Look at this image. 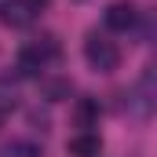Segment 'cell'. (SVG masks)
Wrapping results in <instances>:
<instances>
[{"mask_svg":"<svg viewBox=\"0 0 157 157\" xmlns=\"http://www.w3.org/2000/svg\"><path fill=\"white\" fill-rule=\"evenodd\" d=\"M135 22H139V11H135V4L117 0V4H110V7H106V26H110L113 33H128Z\"/></svg>","mask_w":157,"mask_h":157,"instance_id":"277c9868","label":"cell"},{"mask_svg":"<svg viewBox=\"0 0 157 157\" xmlns=\"http://www.w3.org/2000/svg\"><path fill=\"white\" fill-rule=\"evenodd\" d=\"M7 154L11 157H40V146L26 143V139H15V143H7Z\"/></svg>","mask_w":157,"mask_h":157,"instance_id":"9c48e42d","label":"cell"},{"mask_svg":"<svg viewBox=\"0 0 157 157\" xmlns=\"http://www.w3.org/2000/svg\"><path fill=\"white\" fill-rule=\"evenodd\" d=\"M154 102H157V70L146 66L143 77L135 80V88H132V106H135L139 117H150L154 113Z\"/></svg>","mask_w":157,"mask_h":157,"instance_id":"3957f363","label":"cell"},{"mask_svg":"<svg viewBox=\"0 0 157 157\" xmlns=\"http://www.w3.org/2000/svg\"><path fill=\"white\" fill-rule=\"evenodd\" d=\"M0 18H4L7 26H26V22L33 18V11H29L26 4H7V7L0 11Z\"/></svg>","mask_w":157,"mask_h":157,"instance_id":"52a82bcc","label":"cell"},{"mask_svg":"<svg viewBox=\"0 0 157 157\" xmlns=\"http://www.w3.org/2000/svg\"><path fill=\"white\" fill-rule=\"evenodd\" d=\"M4 117H7V110H0V124H4Z\"/></svg>","mask_w":157,"mask_h":157,"instance_id":"8fae6325","label":"cell"},{"mask_svg":"<svg viewBox=\"0 0 157 157\" xmlns=\"http://www.w3.org/2000/svg\"><path fill=\"white\" fill-rule=\"evenodd\" d=\"M48 4H51V0H26V7H29V11H40V7H48Z\"/></svg>","mask_w":157,"mask_h":157,"instance_id":"30bf717a","label":"cell"},{"mask_svg":"<svg viewBox=\"0 0 157 157\" xmlns=\"http://www.w3.org/2000/svg\"><path fill=\"white\" fill-rule=\"evenodd\" d=\"M40 91H44V99L62 102V99H70V95H73V84H70L66 77H44V80H40Z\"/></svg>","mask_w":157,"mask_h":157,"instance_id":"8992f818","label":"cell"},{"mask_svg":"<svg viewBox=\"0 0 157 157\" xmlns=\"http://www.w3.org/2000/svg\"><path fill=\"white\" fill-rule=\"evenodd\" d=\"M84 59H88L99 73H110V70L121 66V48L106 37V33H88V40H84Z\"/></svg>","mask_w":157,"mask_h":157,"instance_id":"7a4b0ae2","label":"cell"},{"mask_svg":"<svg viewBox=\"0 0 157 157\" xmlns=\"http://www.w3.org/2000/svg\"><path fill=\"white\" fill-rule=\"evenodd\" d=\"M66 150L73 157H99L102 154V139H99L95 132H80V135H73V139L66 143Z\"/></svg>","mask_w":157,"mask_h":157,"instance_id":"5b68a950","label":"cell"},{"mask_svg":"<svg viewBox=\"0 0 157 157\" xmlns=\"http://www.w3.org/2000/svg\"><path fill=\"white\" fill-rule=\"evenodd\" d=\"M95 117H99V102H95V99H80V102H77V121H80V128H88Z\"/></svg>","mask_w":157,"mask_h":157,"instance_id":"ba28073f","label":"cell"},{"mask_svg":"<svg viewBox=\"0 0 157 157\" xmlns=\"http://www.w3.org/2000/svg\"><path fill=\"white\" fill-rule=\"evenodd\" d=\"M59 59V40L55 37H40L33 44H26L22 48V55H18V73L22 77H40V70L48 66V62H55Z\"/></svg>","mask_w":157,"mask_h":157,"instance_id":"6da1fadb","label":"cell"}]
</instances>
